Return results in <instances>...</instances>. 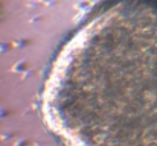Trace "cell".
<instances>
[{
  "label": "cell",
  "instance_id": "obj_1",
  "mask_svg": "<svg viewBox=\"0 0 157 146\" xmlns=\"http://www.w3.org/2000/svg\"><path fill=\"white\" fill-rule=\"evenodd\" d=\"M63 146H157V0H105L58 46L40 90Z\"/></svg>",
  "mask_w": 157,
  "mask_h": 146
}]
</instances>
